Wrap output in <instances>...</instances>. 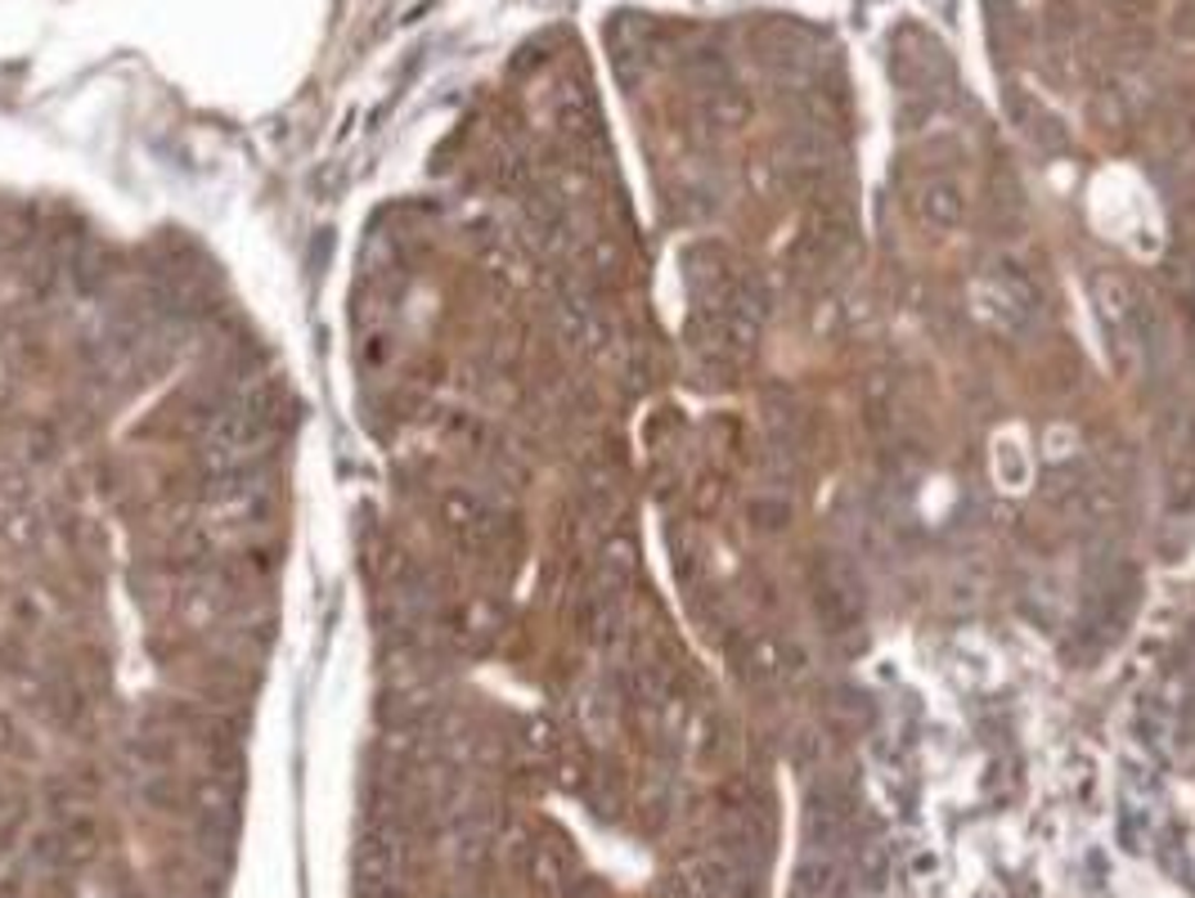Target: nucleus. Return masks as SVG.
<instances>
[{"label":"nucleus","instance_id":"obj_4","mask_svg":"<svg viewBox=\"0 0 1195 898\" xmlns=\"http://www.w3.org/2000/svg\"><path fill=\"white\" fill-rule=\"evenodd\" d=\"M917 216L926 230H935V234H958L966 225V193L958 180H926L917 189Z\"/></svg>","mask_w":1195,"mask_h":898},{"label":"nucleus","instance_id":"obj_3","mask_svg":"<svg viewBox=\"0 0 1195 898\" xmlns=\"http://www.w3.org/2000/svg\"><path fill=\"white\" fill-rule=\"evenodd\" d=\"M738 665L755 687H778V683H786L795 674H805V652L786 647L782 638L760 634V638H747L738 647Z\"/></svg>","mask_w":1195,"mask_h":898},{"label":"nucleus","instance_id":"obj_11","mask_svg":"<svg viewBox=\"0 0 1195 898\" xmlns=\"http://www.w3.org/2000/svg\"><path fill=\"white\" fill-rule=\"evenodd\" d=\"M1138 737L1146 741V746H1164V737H1168V715H1164V706L1155 710V706H1142L1138 710Z\"/></svg>","mask_w":1195,"mask_h":898},{"label":"nucleus","instance_id":"obj_2","mask_svg":"<svg viewBox=\"0 0 1195 898\" xmlns=\"http://www.w3.org/2000/svg\"><path fill=\"white\" fill-rule=\"evenodd\" d=\"M1092 306H1097V319H1101V328H1106V337L1114 341V347H1128V351L1142 347L1146 306L1138 302L1133 284H1128L1119 270H1097L1092 274Z\"/></svg>","mask_w":1195,"mask_h":898},{"label":"nucleus","instance_id":"obj_1","mask_svg":"<svg viewBox=\"0 0 1195 898\" xmlns=\"http://www.w3.org/2000/svg\"><path fill=\"white\" fill-rule=\"evenodd\" d=\"M810 589H814V611L823 620L827 634H849L863 625V611H868V589H863L858 567L845 558V552H818L814 571H810Z\"/></svg>","mask_w":1195,"mask_h":898},{"label":"nucleus","instance_id":"obj_7","mask_svg":"<svg viewBox=\"0 0 1195 898\" xmlns=\"http://www.w3.org/2000/svg\"><path fill=\"white\" fill-rule=\"evenodd\" d=\"M1083 486H1088L1083 467H1075V463H1056V467L1047 472V480H1043L1038 499H1043L1051 513L1075 517V508H1079V499H1083Z\"/></svg>","mask_w":1195,"mask_h":898},{"label":"nucleus","instance_id":"obj_6","mask_svg":"<svg viewBox=\"0 0 1195 898\" xmlns=\"http://www.w3.org/2000/svg\"><path fill=\"white\" fill-rule=\"evenodd\" d=\"M760 423H764V441L769 445H795L801 441V404H795L782 387H769L760 400Z\"/></svg>","mask_w":1195,"mask_h":898},{"label":"nucleus","instance_id":"obj_12","mask_svg":"<svg viewBox=\"0 0 1195 898\" xmlns=\"http://www.w3.org/2000/svg\"><path fill=\"white\" fill-rule=\"evenodd\" d=\"M998 476H1003V486H1020L1025 480V454L1016 441H1003L998 445Z\"/></svg>","mask_w":1195,"mask_h":898},{"label":"nucleus","instance_id":"obj_8","mask_svg":"<svg viewBox=\"0 0 1195 898\" xmlns=\"http://www.w3.org/2000/svg\"><path fill=\"white\" fill-rule=\"evenodd\" d=\"M988 279H993V284H1003V288H1007V293H1012V297H1016V302H1020L1029 315H1038V310H1043V288L1034 284V274H1029L1025 265H1016V261H1007V256H1003L998 265L988 270Z\"/></svg>","mask_w":1195,"mask_h":898},{"label":"nucleus","instance_id":"obj_10","mask_svg":"<svg viewBox=\"0 0 1195 898\" xmlns=\"http://www.w3.org/2000/svg\"><path fill=\"white\" fill-rule=\"evenodd\" d=\"M751 113H755V104H751L742 91H719V95L710 99V117H715V126H723V130L747 126Z\"/></svg>","mask_w":1195,"mask_h":898},{"label":"nucleus","instance_id":"obj_9","mask_svg":"<svg viewBox=\"0 0 1195 898\" xmlns=\"http://www.w3.org/2000/svg\"><path fill=\"white\" fill-rule=\"evenodd\" d=\"M747 517H751V526H755V530L778 535V530H786V526H791V499H786V495H778V490H764V495H755V499H751Z\"/></svg>","mask_w":1195,"mask_h":898},{"label":"nucleus","instance_id":"obj_5","mask_svg":"<svg viewBox=\"0 0 1195 898\" xmlns=\"http://www.w3.org/2000/svg\"><path fill=\"white\" fill-rule=\"evenodd\" d=\"M971 302H975V315L988 324V328H998V332H1012V337H1020V332H1029V324L1038 319V315H1029L1003 284H993V279H980L975 288H971Z\"/></svg>","mask_w":1195,"mask_h":898}]
</instances>
